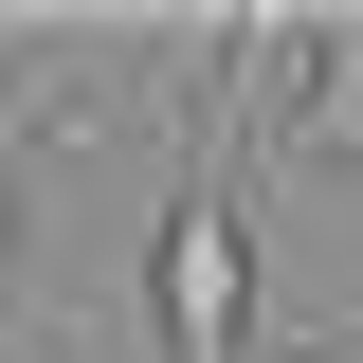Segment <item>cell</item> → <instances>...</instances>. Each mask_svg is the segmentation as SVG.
<instances>
[{
  "instance_id": "1",
  "label": "cell",
  "mask_w": 363,
  "mask_h": 363,
  "mask_svg": "<svg viewBox=\"0 0 363 363\" xmlns=\"http://www.w3.org/2000/svg\"><path fill=\"white\" fill-rule=\"evenodd\" d=\"M218 109L182 128V200H164V255H145V291H164V363H255V236H236V128H255V73H291L309 55V18H218Z\"/></svg>"
},
{
  "instance_id": "3",
  "label": "cell",
  "mask_w": 363,
  "mask_h": 363,
  "mask_svg": "<svg viewBox=\"0 0 363 363\" xmlns=\"http://www.w3.org/2000/svg\"><path fill=\"white\" fill-rule=\"evenodd\" d=\"M55 109H37V73H0V255H18V145H37Z\"/></svg>"
},
{
  "instance_id": "4",
  "label": "cell",
  "mask_w": 363,
  "mask_h": 363,
  "mask_svg": "<svg viewBox=\"0 0 363 363\" xmlns=\"http://www.w3.org/2000/svg\"><path fill=\"white\" fill-rule=\"evenodd\" d=\"M255 363H363V327H327V345H255Z\"/></svg>"
},
{
  "instance_id": "2",
  "label": "cell",
  "mask_w": 363,
  "mask_h": 363,
  "mask_svg": "<svg viewBox=\"0 0 363 363\" xmlns=\"http://www.w3.org/2000/svg\"><path fill=\"white\" fill-rule=\"evenodd\" d=\"M272 164H363V0L309 18V109L272 128Z\"/></svg>"
}]
</instances>
